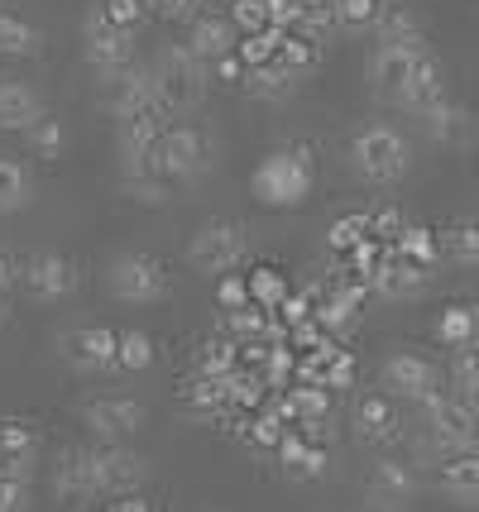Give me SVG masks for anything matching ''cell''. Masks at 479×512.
I'll return each instance as SVG.
<instances>
[{"label":"cell","mask_w":479,"mask_h":512,"mask_svg":"<svg viewBox=\"0 0 479 512\" xmlns=\"http://www.w3.org/2000/svg\"><path fill=\"white\" fill-rule=\"evenodd\" d=\"M125 182V192L135 201H144V206H163L168 201V182L173 178H120Z\"/></svg>","instance_id":"obj_38"},{"label":"cell","mask_w":479,"mask_h":512,"mask_svg":"<svg viewBox=\"0 0 479 512\" xmlns=\"http://www.w3.org/2000/svg\"><path fill=\"white\" fill-rule=\"evenodd\" d=\"M101 82V91H96V106L111 115L115 125L120 120H135V115H163L159 106V91H154V72L149 67H120V72H111V77H96Z\"/></svg>","instance_id":"obj_7"},{"label":"cell","mask_w":479,"mask_h":512,"mask_svg":"<svg viewBox=\"0 0 479 512\" xmlns=\"http://www.w3.org/2000/svg\"><path fill=\"white\" fill-rule=\"evenodd\" d=\"M441 101H451L446 96V82H441V67H436V58H427V63L417 67V77H412V87L403 91V101H398V111H408L412 120H422L427 111H436Z\"/></svg>","instance_id":"obj_23"},{"label":"cell","mask_w":479,"mask_h":512,"mask_svg":"<svg viewBox=\"0 0 479 512\" xmlns=\"http://www.w3.org/2000/svg\"><path fill=\"white\" fill-rule=\"evenodd\" d=\"M422 130L432 134L436 144H456V139H465V111L451 106V101H441L436 111L422 115Z\"/></svg>","instance_id":"obj_30"},{"label":"cell","mask_w":479,"mask_h":512,"mask_svg":"<svg viewBox=\"0 0 479 512\" xmlns=\"http://www.w3.org/2000/svg\"><path fill=\"white\" fill-rule=\"evenodd\" d=\"M34 460H39V436L24 422H0V469L10 474H34Z\"/></svg>","instance_id":"obj_22"},{"label":"cell","mask_w":479,"mask_h":512,"mask_svg":"<svg viewBox=\"0 0 479 512\" xmlns=\"http://www.w3.org/2000/svg\"><path fill=\"white\" fill-rule=\"evenodd\" d=\"M446 254H451V264L475 268L479 264V221L456 225V230L446 235Z\"/></svg>","instance_id":"obj_35"},{"label":"cell","mask_w":479,"mask_h":512,"mask_svg":"<svg viewBox=\"0 0 479 512\" xmlns=\"http://www.w3.org/2000/svg\"><path fill=\"white\" fill-rule=\"evenodd\" d=\"M154 364V340L144 331H120V369L125 374H139Z\"/></svg>","instance_id":"obj_34"},{"label":"cell","mask_w":479,"mask_h":512,"mask_svg":"<svg viewBox=\"0 0 479 512\" xmlns=\"http://www.w3.org/2000/svg\"><path fill=\"white\" fill-rule=\"evenodd\" d=\"M187 48H192L202 63H221V58H230V48H235V29H230V20H221V15H202V20H192Z\"/></svg>","instance_id":"obj_24"},{"label":"cell","mask_w":479,"mask_h":512,"mask_svg":"<svg viewBox=\"0 0 479 512\" xmlns=\"http://www.w3.org/2000/svg\"><path fill=\"white\" fill-rule=\"evenodd\" d=\"M422 417H427V446L436 450V460L479 450V407L465 402L460 393H446V388H441V393L422 407Z\"/></svg>","instance_id":"obj_4"},{"label":"cell","mask_w":479,"mask_h":512,"mask_svg":"<svg viewBox=\"0 0 479 512\" xmlns=\"http://www.w3.org/2000/svg\"><path fill=\"white\" fill-rule=\"evenodd\" d=\"M20 283L34 302L53 307V302H68L72 297V288H77V268H72V259H63V254L39 249V254H29L20 264Z\"/></svg>","instance_id":"obj_14"},{"label":"cell","mask_w":479,"mask_h":512,"mask_svg":"<svg viewBox=\"0 0 479 512\" xmlns=\"http://www.w3.org/2000/svg\"><path fill=\"white\" fill-rule=\"evenodd\" d=\"M379 388H384V398H393V402H417V407H427V402L441 393V369H436L432 359L412 355V350H398V355L384 359Z\"/></svg>","instance_id":"obj_12"},{"label":"cell","mask_w":479,"mask_h":512,"mask_svg":"<svg viewBox=\"0 0 479 512\" xmlns=\"http://www.w3.org/2000/svg\"><path fill=\"white\" fill-rule=\"evenodd\" d=\"M159 158H163V173L173 182H197V178H206L211 163H216V139H211V130L183 120V125H168V130H163Z\"/></svg>","instance_id":"obj_10"},{"label":"cell","mask_w":479,"mask_h":512,"mask_svg":"<svg viewBox=\"0 0 479 512\" xmlns=\"http://www.w3.org/2000/svg\"><path fill=\"white\" fill-rule=\"evenodd\" d=\"M365 512H408V508H393V503H374V498H369Z\"/></svg>","instance_id":"obj_42"},{"label":"cell","mask_w":479,"mask_h":512,"mask_svg":"<svg viewBox=\"0 0 479 512\" xmlns=\"http://www.w3.org/2000/svg\"><path fill=\"white\" fill-rule=\"evenodd\" d=\"M355 431L369 446H393L403 436V417H398V402L384 393H365L355 402Z\"/></svg>","instance_id":"obj_19"},{"label":"cell","mask_w":479,"mask_h":512,"mask_svg":"<svg viewBox=\"0 0 479 512\" xmlns=\"http://www.w3.org/2000/svg\"><path fill=\"white\" fill-rule=\"evenodd\" d=\"M53 498L68 503V508H87V503L101 498L92 450H63V455H58V465H53Z\"/></svg>","instance_id":"obj_16"},{"label":"cell","mask_w":479,"mask_h":512,"mask_svg":"<svg viewBox=\"0 0 479 512\" xmlns=\"http://www.w3.org/2000/svg\"><path fill=\"white\" fill-rule=\"evenodd\" d=\"M29 206V173L20 158L0 154V216H15Z\"/></svg>","instance_id":"obj_26"},{"label":"cell","mask_w":479,"mask_h":512,"mask_svg":"<svg viewBox=\"0 0 479 512\" xmlns=\"http://www.w3.org/2000/svg\"><path fill=\"white\" fill-rule=\"evenodd\" d=\"M154 91H159L163 111H197L206 101V63L187 44H168L154 58Z\"/></svg>","instance_id":"obj_3"},{"label":"cell","mask_w":479,"mask_h":512,"mask_svg":"<svg viewBox=\"0 0 479 512\" xmlns=\"http://www.w3.org/2000/svg\"><path fill=\"white\" fill-rule=\"evenodd\" d=\"M44 53V29L0 10V58H39Z\"/></svg>","instance_id":"obj_25"},{"label":"cell","mask_w":479,"mask_h":512,"mask_svg":"<svg viewBox=\"0 0 479 512\" xmlns=\"http://www.w3.org/2000/svg\"><path fill=\"white\" fill-rule=\"evenodd\" d=\"M0 5H5V0H0Z\"/></svg>","instance_id":"obj_44"},{"label":"cell","mask_w":479,"mask_h":512,"mask_svg":"<svg viewBox=\"0 0 479 512\" xmlns=\"http://www.w3.org/2000/svg\"><path fill=\"white\" fill-rule=\"evenodd\" d=\"M106 512H159V503L144 498V493H120V498H111V508Z\"/></svg>","instance_id":"obj_39"},{"label":"cell","mask_w":479,"mask_h":512,"mask_svg":"<svg viewBox=\"0 0 479 512\" xmlns=\"http://www.w3.org/2000/svg\"><path fill=\"white\" fill-rule=\"evenodd\" d=\"M44 101L29 82H15V77H0V130H29L44 120Z\"/></svg>","instance_id":"obj_21"},{"label":"cell","mask_w":479,"mask_h":512,"mask_svg":"<svg viewBox=\"0 0 479 512\" xmlns=\"http://www.w3.org/2000/svg\"><path fill=\"white\" fill-rule=\"evenodd\" d=\"M144 422H149V407L135 393H92L82 402V426L101 446H125L135 431H144Z\"/></svg>","instance_id":"obj_8"},{"label":"cell","mask_w":479,"mask_h":512,"mask_svg":"<svg viewBox=\"0 0 479 512\" xmlns=\"http://www.w3.org/2000/svg\"><path fill=\"white\" fill-rule=\"evenodd\" d=\"M369 283H374V292H379L384 302H408L417 292H427L432 268H422V264H412V259H403V254H393V259H384V264L369 273Z\"/></svg>","instance_id":"obj_18"},{"label":"cell","mask_w":479,"mask_h":512,"mask_svg":"<svg viewBox=\"0 0 479 512\" xmlns=\"http://www.w3.org/2000/svg\"><path fill=\"white\" fill-rule=\"evenodd\" d=\"M0 288H15V264H10L5 249H0Z\"/></svg>","instance_id":"obj_41"},{"label":"cell","mask_w":479,"mask_h":512,"mask_svg":"<svg viewBox=\"0 0 479 512\" xmlns=\"http://www.w3.org/2000/svg\"><path fill=\"white\" fill-rule=\"evenodd\" d=\"M92 465H96V489H101V498L139 493L149 484V460L130 446H92Z\"/></svg>","instance_id":"obj_15"},{"label":"cell","mask_w":479,"mask_h":512,"mask_svg":"<svg viewBox=\"0 0 479 512\" xmlns=\"http://www.w3.org/2000/svg\"><path fill=\"white\" fill-rule=\"evenodd\" d=\"M374 44H427L408 10H384L374 24Z\"/></svg>","instance_id":"obj_29"},{"label":"cell","mask_w":479,"mask_h":512,"mask_svg":"<svg viewBox=\"0 0 479 512\" xmlns=\"http://www.w3.org/2000/svg\"><path fill=\"white\" fill-rule=\"evenodd\" d=\"M432 58V48L427 44H374L365 63V77H369V91L388 101V106H398L403 101V91L412 87V77H417V67Z\"/></svg>","instance_id":"obj_9"},{"label":"cell","mask_w":479,"mask_h":512,"mask_svg":"<svg viewBox=\"0 0 479 512\" xmlns=\"http://www.w3.org/2000/svg\"><path fill=\"white\" fill-rule=\"evenodd\" d=\"M92 10L106 15L111 24H120V29H130V34H135V24L144 20V0H96Z\"/></svg>","instance_id":"obj_37"},{"label":"cell","mask_w":479,"mask_h":512,"mask_svg":"<svg viewBox=\"0 0 479 512\" xmlns=\"http://www.w3.org/2000/svg\"><path fill=\"white\" fill-rule=\"evenodd\" d=\"M312 182H317V168H312L307 149H274L250 173V192L269 211H293L312 197Z\"/></svg>","instance_id":"obj_2"},{"label":"cell","mask_w":479,"mask_h":512,"mask_svg":"<svg viewBox=\"0 0 479 512\" xmlns=\"http://www.w3.org/2000/svg\"><path fill=\"white\" fill-rule=\"evenodd\" d=\"M82 53H87V63H92L96 77H111V72L135 63V34L92 10V15L82 20Z\"/></svg>","instance_id":"obj_13"},{"label":"cell","mask_w":479,"mask_h":512,"mask_svg":"<svg viewBox=\"0 0 479 512\" xmlns=\"http://www.w3.org/2000/svg\"><path fill=\"white\" fill-rule=\"evenodd\" d=\"M58 355L77 374H111V369H120V331L96 326V321L68 326V331L58 335Z\"/></svg>","instance_id":"obj_11"},{"label":"cell","mask_w":479,"mask_h":512,"mask_svg":"<svg viewBox=\"0 0 479 512\" xmlns=\"http://www.w3.org/2000/svg\"><path fill=\"white\" fill-rule=\"evenodd\" d=\"M475 331H479V312H475V307H465V302L446 307V312H441V321H436V335H441L451 350L475 345Z\"/></svg>","instance_id":"obj_27"},{"label":"cell","mask_w":479,"mask_h":512,"mask_svg":"<svg viewBox=\"0 0 479 512\" xmlns=\"http://www.w3.org/2000/svg\"><path fill=\"white\" fill-rule=\"evenodd\" d=\"M10 316V288H0V321Z\"/></svg>","instance_id":"obj_43"},{"label":"cell","mask_w":479,"mask_h":512,"mask_svg":"<svg viewBox=\"0 0 479 512\" xmlns=\"http://www.w3.org/2000/svg\"><path fill=\"white\" fill-rule=\"evenodd\" d=\"M283 465H288V474H293V479H317L321 469H326V450L288 436V441H283Z\"/></svg>","instance_id":"obj_31"},{"label":"cell","mask_w":479,"mask_h":512,"mask_svg":"<svg viewBox=\"0 0 479 512\" xmlns=\"http://www.w3.org/2000/svg\"><path fill=\"white\" fill-rule=\"evenodd\" d=\"M34 489H29V474H10L0 469V512H29Z\"/></svg>","instance_id":"obj_36"},{"label":"cell","mask_w":479,"mask_h":512,"mask_svg":"<svg viewBox=\"0 0 479 512\" xmlns=\"http://www.w3.org/2000/svg\"><path fill=\"white\" fill-rule=\"evenodd\" d=\"M24 144H29L39 158H58L63 149H68V134H63V125H58L53 115H44L39 125H29V130H24Z\"/></svg>","instance_id":"obj_33"},{"label":"cell","mask_w":479,"mask_h":512,"mask_svg":"<svg viewBox=\"0 0 479 512\" xmlns=\"http://www.w3.org/2000/svg\"><path fill=\"white\" fill-rule=\"evenodd\" d=\"M331 15H336V24H341L345 34H374L384 5H379V0H336Z\"/></svg>","instance_id":"obj_28"},{"label":"cell","mask_w":479,"mask_h":512,"mask_svg":"<svg viewBox=\"0 0 479 512\" xmlns=\"http://www.w3.org/2000/svg\"><path fill=\"white\" fill-rule=\"evenodd\" d=\"M436 493L451 498L456 508H479V450L446 455L436 465Z\"/></svg>","instance_id":"obj_17"},{"label":"cell","mask_w":479,"mask_h":512,"mask_svg":"<svg viewBox=\"0 0 479 512\" xmlns=\"http://www.w3.org/2000/svg\"><path fill=\"white\" fill-rule=\"evenodd\" d=\"M101 283L125 307H154V302L168 297V268L154 254H144V249H125V254H115L106 264Z\"/></svg>","instance_id":"obj_5"},{"label":"cell","mask_w":479,"mask_h":512,"mask_svg":"<svg viewBox=\"0 0 479 512\" xmlns=\"http://www.w3.org/2000/svg\"><path fill=\"white\" fill-rule=\"evenodd\" d=\"M350 168L355 178L369 182V187H393V182L408 178L412 168V144L398 125H384V120H369L350 134Z\"/></svg>","instance_id":"obj_1"},{"label":"cell","mask_w":479,"mask_h":512,"mask_svg":"<svg viewBox=\"0 0 479 512\" xmlns=\"http://www.w3.org/2000/svg\"><path fill=\"white\" fill-rule=\"evenodd\" d=\"M159 15H168V20H187L192 15V0H149Z\"/></svg>","instance_id":"obj_40"},{"label":"cell","mask_w":479,"mask_h":512,"mask_svg":"<svg viewBox=\"0 0 479 512\" xmlns=\"http://www.w3.org/2000/svg\"><path fill=\"white\" fill-rule=\"evenodd\" d=\"M369 498L374 503H393V508H408L417 498V469L408 460H379L369 469Z\"/></svg>","instance_id":"obj_20"},{"label":"cell","mask_w":479,"mask_h":512,"mask_svg":"<svg viewBox=\"0 0 479 512\" xmlns=\"http://www.w3.org/2000/svg\"><path fill=\"white\" fill-rule=\"evenodd\" d=\"M245 254H250V240H245L240 221H202L192 245H187V264L202 278H226V273L245 264Z\"/></svg>","instance_id":"obj_6"},{"label":"cell","mask_w":479,"mask_h":512,"mask_svg":"<svg viewBox=\"0 0 479 512\" xmlns=\"http://www.w3.org/2000/svg\"><path fill=\"white\" fill-rule=\"evenodd\" d=\"M451 383H456L460 398L479 407V345L456 350V359H451Z\"/></svg>","instance_id":"obj_32"}]
</instances>
